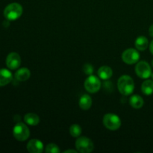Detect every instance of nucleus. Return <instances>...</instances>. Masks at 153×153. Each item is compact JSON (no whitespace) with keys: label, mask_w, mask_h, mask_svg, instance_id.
Returning <instances> with one entry per match:
<instances>
[{"label":"nucleus","mask_w":153,"mask_h":153,"mask_svg":"<svg viewBox=\"0 0 153 153\" xmlns=\"http://www.w3.org/2000/svg\"><path fill=\"white\" fill-rule=\"evenodd\" d=\"M151 77H152V79L153 80V73H152V74H151Z\"/></svg>","instance_id":"obj_25"},{"label":"nucleus","mask_w":153,"mask_h":153,"mask_svg":"<svg viewBox=\"0 0 153 153\" xmlns=\"http://www.w3.org/2000/svg\"><path fill=\"white\" fill-rule=\"evenodd\" d=\"M75 145L78 152L81 153H91L94 149V144L92 140L85 136L78 137Z\"/></svg>","instance_id":"obj_4"},{"label":"nucleus","mask_w":153,"mask_h":153,"mask_svg":"<svg viewBox=\"0 0 153 153\" xmlns=\"http://www.w3.org/2000/svg\"><path fill=\"white\" fill-rule=\"evenodd\" d=\"M13 137L19 141L26 140L30 136V131L28 126L23 123H17L13 128Z\"/></svg>","instance_id":"obj_5"},{"label":"nucleus","mask_w":153,"mask_h":153,"mask_svg":"<svg viewBox=\"0 0 153 153\" xmlns=\"http://www.w3.org/2000/svg\"><path fill=\"white\" fill-rule=\"evenodd\" d=\"M24 121L28 125L34 126H37L40 123V117L37 114L34 113H28L24 117Z\"/></svg>","instance_id":"obj_16"},{"label":"nucleus","mask_w":153,"mask_h":153,"mask_svg":"<svg viewBox=\"0 0 153 153\" xmlns=\"http://www.w3.org/2000/svg\"><path fill=\"white\" fill-rule=\"evenodd\" d=\"M117 88L120 93L123 95H131L134 90V80L128 75H123L117 81Z\"/></svg>","instance_id":"obj_1"},{"label":"nucleus","mask_w":153,"mask_h":153,"mask_svg":"<svg viewBox=\"0 0 153 153\" xmlns=\"http://www.w3.org/2000/svg\"><path fill=\"white\" fill-rule=\"evenodd\" d=\"M130 105L132 108L136 109H139L142 108L144 104L143 99L139 95H133L129 99Z\"/></svg>","instance_id":"obj_17"},{"label":"nucleus","mask_w":153,"mask_h":153,"mask_svg":"<svg viewBox=\"0 0 153 153\" xmlns=\"http://www.w3.org/2000/svg\"><path fill=\"white\" fill-rule=\"evenodd\" d=\"M45 152L46 153H59L61 151L58 145L55 143H49L45 147Z\"/></svg>","instance_id":"obj_20"},{"label":"nucleus","mask_w":153,"mask_h":153,"mask_svg":"<svg viewBox=\"0 0 153 153\" xmlns=\"http://www.w3.org/2000/svg\"><path fill=\"white\" fill-rule=\"evenodd\" d=\"M23 9L19 3L13 2L9 4L4 10V16L7 20L13 21L19 19L22 14Z\"/></svg>","instance_id":"obj_2"},{"label":"nucleus","mask_w":153,"mask_h":153,"mask_svg":"<svg viewBox=\"0 0 153 153\" xmlns=\"http://www.w3.org/2000/svg\"><path fill=\"white\" fill-rule=\"evenodd\" d=\"M82 128L78 124H73L70 127V134L73 137H79L82 134Z\"/></svg>","instance_id":"obj_19"},{"label":"nucleus","mask_w":153,"mask_h":153,"mask_svg":"<svg viewBox=\"0 0 153 153\" xmlns=\"http://www.w3.org/2000/svg\"><path fill=\"white\" fill-rule=\"evenodd\" d=\"M31 76V72L26 67H22L19 69L15 73V79L19 82L27 81Z\"/></svg>","instance_id":"obj_12"},{"label":"nucleus","mask_w":153,"mask_h":153,"mask_svg":"<svg viewBox=\"0 0 153 153\" xmlns=\"http://www.w3.org/2000/svg\"><path fill=\"white\" fill-rule=\"evenodd\" d=\"M149 35H150L151 37H153V24L150 27H149Z\"/></svg>","instance_id":"obj_22"},{"label":"nucleus","mask_w":153,"mask_h":153,"mask_svg":"<svg viewBox=\"0 0 153 153\" xmlns=\"http://www.w3.org/2000/svg\"><path fill=\"white\" fill-rule=\"evenodd\" d=\"M141 91L145 95L150 96L153 94V80H146L141 85Z\"/></svg>","instance_id":"obj_18"},{"label":"nucleus","mask_w":153,"mask_h":153,"mask_svg":"<svg viewBox=\"0 0 153 153\" xmlns=\"http://www.w3.org/2000/svg\"><path fill=\"white\" fill-rule=\"evenodd\" d=\"M149 50H150V52L153 55V40L150 43V44H149Z\"/></svg>","instance_id":"obj_23"},{"label":"nucleus","mask_w":153,"mask_h":153,"mask_svg":"<svg viewBox=\"0 0 153 153\" xmlns=\"http://www.w3.org/2000/svg\"><path fill=\"white\" fill-rule=\"evenodd\" d=\"M78 151L77 150H73V149H68V150L64 151V153H67V152H73V153H76Z\"/></svg>","instance_id":"obj_24"},{"label":"nucleus","mask_w":153,"mask_h":153,"mask_svg":"<svg viewBox=\"0 0 153 153\" xmlns=\"http://www.w3.org/2000/svg\"><path fill=\"white\" fill-rule=\"evenodd\" d=\"M13 79L10 71L7 69H0V87L8 85Z\"/></svg>","instance_id":"obj_11"},{"label":"nucleus","mask_w":153,"mask_h":153,"mask_svg":"<svg viewBox=\"0 0 153 153\" xmlns=\"http://www.w3.org/2000/svg\"><path fill=\"white\" fill-rule=\"evenodd\" d=\"M92 98L88 94H83L79 100V107L84 111H87L91 108L92 105Z\"/></svg>","instance_id":"obj_14"},{"label":"nucleus","mask_w":153,"mask_h":153,"mask_svg":"<svg viewBox=\"0 0 153 153\" xmlns=\"http://www.w3.org/2000/svg\"><path fill=\"white\" fill-rule=\"evenodd\" d=\"M103 124L110 131H117L121 126V120L115 114H106L103 117Z\"/></svg>","instance_id":"obj_3"},{"label":"nucleus","mask_w":153,"mask_h":153,"mask_svg":"<svg viewBox=\"0 0 153 153\" xmlns=\"http://www.w3.org/2000/svg\"><path fill=\"white\" fill-rule=\"evenodd\" d=\"M152 66L153 67V60L152 61Z\"/></svg>","instance_id":"obj_26"},{"label":"nucleus","mask_w":153,"mask_h":153,"mask_svg":"<svg viewBox=\"0 0 153 153\" xmlns=\"http://www.w3.org/2000/svg\"><path fill=\"white\" fill-rule=\"evenodd\" d=\"M83 71L88 76H91L94 73V67L91 64H85L83 67Z\"/></svg>","instance_id":"obj_21"},{"label":"nucleus","mask_w":153,"mask_h":153,"mask_svg":"<svg viewBox=\"0 0 153 153\" xmlns=\"http://www.w3.org/2000/svg\"><path fill=\"white\" fill-rule=\"evenodd\" d=\"M135 73L138 77L146 79L152 74V69L150 65L146 61H141L137 63L135 66Z\"/></svg>","instance_id":"obj_8"},{"label":"nucleus","mask_w":153,"mask_h":153,"mask_svg":"<svg viewBox=\"0 0 153 153\" xmlns=\"http://www.w3.org/2000/svg\"><path fill=\"white\" fill-rule=\"evenodd\" d=\"M134 46L138 51H145L149 46L148 39L144 36H140L135 40Z\"/></svg>","instance_id":"obj_15"},{"label":"nucleus","mask_w":153,"mask_h":153,"mask_svg":"<svg viewBox=\"0 0 153 153\" xmlns=\"http://www.w3.org/2000/svg\"><path fill=\"white\" fill-rule=\"evenodd\" d=\"M27 150L31 153H41L44 149L43 143L38 139H32L27 143Z\"/></svg>","instance_id":"obj_10"},{"label":"nucleus","mask_w":153,"mask_h":153,"mask_svg":"<svg viewBox=\"0 0 153 153\" xmlns=\"http://www.w3.org/2000/svg\"><path fill=\"white\" fill-rule=\"evenodd\" d=\"M98 76L102 80H108L113 76V70L108 66H102L98 70Z\"/></svg>","instance_id":"obj_13"},{"label":"nucleus","mask_w":153,"mask_h":153,"mask_svg":"<svg viewBox=\"0 0 153 153\" xmlns=\"http://www.w3.org/2000/svg\"><path fill=\"white\" fill-rule=\"evenodd\" d=\"M139 59H140V53L137 52V49L130 48L126 49L122 54L123 61L128 65L137 64Z\"/></svg>","instance_id":"obj_7"},{"label":"nucleus","mask_w":153,"mask_h":153,"mask_svg":"<svg viewBox=\"0 0 153 153\" xmlns=\"http://www.w3.org/2000/svg\"><path fill=\"white\" fill-rule=\"evenodd\" d=\"M21 64V58L16 52H11L6 58V65L10 70H16Z\"/></svg>","instance_id":"obj_9"},{"label":"nucleus","mask_w":153,"mask_h":153,"mask_svg":"<svg viewBox=\"0 0 153 153\" xmlns=\"http://www.w3.org/2000/svg\"><path fill=\"white\" fill-rule=\"evenodd\" d=\"M85 88L90 94L97 93L101 88V82L97 76L91 75L86 79L85 82Z\"/></svg>","instance_id":"obj_6"}]
</instances>
